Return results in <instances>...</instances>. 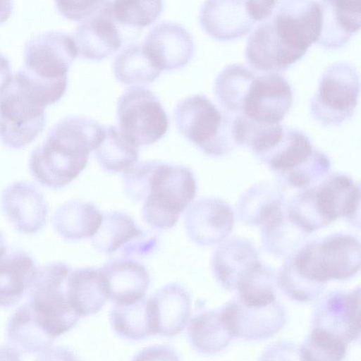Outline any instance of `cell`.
Wrapping results in <instances>:
<instances>
[{
    "label": "cell",
    "instance_id": "cell-1",
    "mask_svg": "<svg viewBox=\"0 0 361 361\" xmlns=\"http://www.w3.org/2000/svg\"><path fill=\"white\" fill-rule=\"evenodd\" d=\"M321 29L318 1L279 0L272 15L248 37L246 61L260 73L285 71L317 42Z\"/></svg>",
    "mask_w": 361,
    "mask_h": 361
},
{
    "label": "cell",
    "instance_id": "cell-2",
    "mask_svg": "<svg viewBox=\"0 0 361 361\" xmlns=\"http://www.w3.org/2000/svg\"><path fill=\"white\" fill-rule=\"evenodd\" d=\"M123 189L133 201L143 200L145 222L159 229L176 225L196 195L197 184L188 166L160 161L135 164L124 171Z\"/></svg>",
    "mask_w": 361,
    "mask_h": 361
},
{
    "label": "cell",
    "instance_id": "cell-3",
    "mask_svg": "<svg viewBox=\"0 0 361 361\" xmlns=\"http://www.w3.org/2000/svg\"><path fill=\"white\" fill-rule=\"evenodd\" d=\"M105 126L82 116H66L49 131L31 153L30 173L41 185L61 189L85 169L90 154L99 145Z\"/></svg>",
    "mask_w": 361,
    "mask_h": 361
},
{
    "label": "cell",
    "instance_id": "cell-4",
    "mask_svg": "<svg viewBox=\"0 0 361 361\" xmlns=\"http://www.w3.org/2000/svg\"><path fill=\"white\" fill-rule=\"evenodd\" d=\"M77 56L71 36L59 31L41 32L26 43L24 67L16 73L31 94L46 107L64 95L68 71Z\"/></svg>",
    "mask_w": 361,
    "mask_h": 361
},
{
    "label": "cell",
    "instance_id": "cell-5",
    "mask_svg": "<svg viewBox=\"0 0 361 361\" xmlns=\"http://www.w3.org/2000/svg\"><path fill=\"white\" fill-rule=\"evenodd\" d=\"M258 160L283 185L300 190L320 183L331 166L329 157L315 148L305 133L287 128L276 145Z\"/></svg>",
    "mask_w": 361,
    "mask_h": 361
},
{
    "label": "cell",
    "instance_id": "cell-6",
    "mask_svg": "<svg viewBox=\"0 0 361 361\" xmlns=\"http://www.w3.org/2000/svg\"><path fill=\"white\" fill-rule=\"evenodd\" d=\"M179 133L207 156L219 158L236 147L233 116L219 109L204 94H194L180 101L174 109Z\"/></svg>",
    "mask_w": 361,
    "mask_h": 361
},
{
    "label": "cell",
    "instance_id": "cell-7",
    "mask_svg": "<svg viewBox=\"0 0 361 361\" xmlns=\"http://www.w3.org/2000/svg\"><path fill=\"white\" fill-rule=\"evenodd\" d=\"M360 240L346 233H336L300 246L288 259L305 279L326 285L331 280H345L360 270Z\"/></svg>",
    "mask_w": 361,
    "mask_h": 361
},
{
    "label": "cell",
    "instance_id": "cell-8",
    "mask_svg": "<svg viewBox=\"0 0 361 361\" xmlns=\"http://www.w3.org/2000/svg\"><path fill=\"white\" fill-rule=\"evenodd\" d=\"M71 271L63 262H51L38 267L27 292L28 303L37 319L54 338L71 330L80 318L68 295Z\"/></svg>",
    "mask_w": 361,
    "mask_h": 361
},
{
    "label": "cell",
    "instance_id": "cell-9",
    "mask_svg": "<svg viewBox=\"0 0 361 361\" xmlns=\"http://www.w3.org/2000/svg\"><path fill=\"white\" fill-rule=\"evenodd\" d=\"M293 100L291 85L283 75L255 71L237 92L230 113L257 123L276 125L289 111Z\"/></svg>",
    "mask_w": 361,
    "mask_h": 361
},
{
    "label": "cell",
    "instance_id": "cell-10",
    "mask_svg": "<svg viewBox=\"0 0 361 361\" xmlns=\"http://www.w3.org/2000/svg\"><path fill=\"white\" fill-rule=\"evenodd\" d=\"M360 77L355 67L336 62L323 72L312 97V117L324 127L339 126L355 114L360 94Z\"/></svg>",
    "mask_w": 361,
    "mask_h": 361
},
{
    "label": "cell",
    "instance_id": "cell-11",
    "mask_svg": "<svg viewBox=\"0 0 361 361\" xmlns=\"http://www.w3.org/2000/svg\"><path fill=\"white\" fill-rule=\"evenodd\" d=\"M45 123L44 106L12 75L0 88L1 142L11 149L24 148L41 133Z\"/></svg>",
    "mask_w": 361,
    "mask_h": 361
},
{
    "label": "cell",
    "instance_id": "cell-12",
    "mask_svg": "<svg viewBox=\"0 0 361 361\" xmlns=\"http://www.w3.org/2000/svg\"><path fill=\"white\" fill-rule=\"evenodd\" d=\"M117 118L120 129L138 147L157 142L169 127L159 99L143 86L131 87L120 96Z\"/></svg>",
    "mask_w": 361,
    "mask_h": 361
},
{
    "label": "cell",
    "instance_id": "cell-13",
    "mask_svg": "<svg viewBox=\"0 0 361 361\" xmlns=\"http://www.w3.org/2000/svg\"><path fill=\"white\" fill-rule=\"evenodd\" d=\"M219 310L233 337L247 341L267 338L279 332L286 322V310L276 300L267 305L255 306L236 298Z\"/></svg>",
    "mask_w": 361,
    "mask_h": 361
},
{
    "label": "cell",
    "instance_id": "cell-14",
    "mask_svg": "<svg viewBox=\"0 0 361 361\" xmlns=\"http://www.w3.org/2000/svg\"><path fill=\"white\" fill-rule=\"evenodd\" d=\"M313 328L320 329L345 341L360 336V288L351 292L334 290L320 298L312 314Z\"/></svg>",
    "mask_w": 361,
    "mask_h": 361
},
{
    "label": "cell",
    "instance_id": "cell-15",
    "mask_svg": "<svg viewBox=\"0 0 361 361\" xmlns=\"http://www.w3.org/2000/svg\"><path fill=\"white\" fill-rule=\"evenodd\" d=\"M310 190L319 212L329 224L343 218L360 227V185L350 176L340 172L332 173Z\"/></svg>",
    "mask_w": 361,
    "mask_h": 361
},
{
    "label": "cell",
    "instance_id": "cell-16",
    "mask_svg": "<svg viewBox=\"0 0 361 361\" xmlns=\"http://www.w3.org/2000/svg\"><path fill=\"white\" fill-rule=\"evenodd\" d=\"M234 221V212L228 203L219 198L204 197L196 200L187 210L185 227L194 243L212 245L229 235Z\"/></svg>",
    "mask_w": 361,
    "mask_h": 361
},
{
    "label": "cell",
    "instance_id": "cell-17",
    "mask_svg": "<svg viewBox=\"0 0 361 361\" xmlns=\"http://www.w3.org/2000/svg\"><path fill=\"white\" fill-rule=\"evenodd\" d=\"M1 202L4 213L18 231L33 234L45 226L48 204L34 183L16 181L8 185L1 192Z\"/></svg>",
    "mask_w": 361,
    "mask_h": 361
},
{
    "label": "cell",
    "instance_id": "cell-18",
    "mask_svg": "<svg viewBox=\"0 0 361 361\" xmlns=\"http://www.w3.org/2000/svg\"><path fill=\"white\" fill-rule=\"evenodd\" d=\"M142 47L161 71H173L185 67L195 51L192 35L181 25L161 22L147 35Z\"/></svg>",
    "mask_w": 361,
    "mask_h": 361
},
{
    "label": "cell",
    "instance_id": "cell-19",
    "mask_svg": "<svg viewBox=\"0 0 361 361\" xmlns=\"http://www.w3.org/2000/svg\"><path fill=\"white\" fill-rule=\"evenodd\" d=\"M199 22L209 37L221 42L247 35L255 24L246 11L245 0H205Z\"/></svg>",
    "mask_w": 361,
    "mask_h": 361
},
{
    "label": "cell",
    "instance_id": "cell-20",
    "mask_svg": "<svg viewBox=\"0 0 361 361\" xmlns=\"http://www.w3.org/2000/svg\"><path fill=\"white\" fill-rule=\"evenodd\" d=\"M106 298L115 303H128L145 298L149 274L140 262L129 259L111 260L99 269Z\"/></svg>",
    "mask_w": 361,
    "mask_h": 361
},
{
    "label": "cell",
    "instance_id": "cell-21",
    "mask_svg": "<svg viewBox=\"0 0 361 361\" xmlns=\"http://www.w3.org/2000/svg\"><path fill=\"white\" fill-rule=\"evenodd\" d=\"M322 29L317 42L327 50L343 47L360 29V0H318Z\"/></svg>",
    "mask_w": 361,
    "mask_h": 361
},
{
    "label": "cell",
    "instance_id": "cell-22",
    "mask_svg": "<svg viewBox=\"0 0 361 361\" xmlns=\"http://www.w3.org/2000/svg\"><path fill=\"white\" fill-rule=\"evenodd\" d=\"M78 56L92 61H102L116 52L122 39L114 21L102 9L83 20L72 36Z\"/></svg>",
    "mask_w": 361,
    "mask_h": 361
},
{
    "label": "cell",
    "instance_id": "cell-23",
    "mask_svg": "<svg viewBox=\"0 0 361 361\" xmlns=\"http://www.w3.org/2000/svg\"><path fill=\"white\" fill-rule=\"evenodd\" d=\"M157 334L172 336L187 325L191 312V298L180 284L169 283L149 298Z\"/></svg>",
    "mask_w": 361,
    "mask_h": 361
},
{
    "label": "cell",
    "instance_id": "cell-24",
    "mask_svg": "<svg viewBox=\"0 0 361 361\" xmlns=\"http://www.w3.org/2000/svg\"><path fill=\"white\" fill-rule=\"evenodd\" d=\"M32 257L20 248L0 250V307L16 305L27 292L37 270Z\"/></svg>",
    "mask_w": 361,
    "mask_h": 361
},
{
    "label": "cell",
    "instance_id": "cell-25",
    "mask_svg": "<svg viewBox=\"0 0 361 361\" xmlns=\"http://www.w3.org/2000/svg\"><path fill=\"white\" fill-rule=\"evenodd\" d=\"M259 262L258 252L251 243L234 238L217 247L212 267L218 282L226 289L233 290L243 276Z\"/></svg>",
    "mask_w": 361,
    "mask_h": 361
},
{
    "label": "cell",
    "instance_id": "cell-26",
    "mask_svg": "<svg viewBox=\"0 0 361 361\" xmlns=\"http://www.w3.org/2000/svg\"><path fill=\"white\" fill-rule=\"evenodd\" d=\"M6 338L9 346L18 354L44 353L54 339L42 326L28 302L20 306L10 317Z\"/></svg>",
    "mask_w": 361,
    "mask_h": 361
},
{
    "label": "cell",
    "instance_id": "cell-27",
    "mask_svg": "<svg viewBox=\"0 0 361 361\" xmlns=\"http://www.w3.org/2000/svg\"><path fill=\"white\" fill-rule=\"evenodd\" d=\"M102 219L103 214L94 203L71 200L57 208L52 222L61 237L78 240L92 237L99 229Z\"/></svg>",
    "mask_w": 361,
    "mask_h": 361
},
{
    "label": "cell",
    "instance_id": "cell-28",
    "mask_svg": "<svg viewBox=\"0 0 361 361\" xmlns=\"http://www.w3.org/2000/svg\"><path fill=\"white\" fill-rule=\"evenodd\" d=\"M286 207L283 188L266 181L252 185L241 195L238 202V212L245 224L262 226Z\"/></svg>",
    "mask_w": 361,
    "mask_h": 361
},
{
    "label": "cell",
    "instance_id": "cell-29",
    "mask_svg": "<svg viewBox=\"0 0 361 361\" xmlns=\"http://www.w3.org/2000/svg\"><path fill=\"white\" fill-rule=\"evenodd\" d=\"M68 295L72 307L80 317L98 312L107 298L99 269L86 267L72 270L68 280Z\"/></svg>",
    "mask_w": 361,
    "mask_h": 361
},
{
    "label": "cell",
    "instance_id": "cell-30",
    "mask_svg": "<svg viewBox=\"0 0 361 361\" xmlns=\"http://www.w3.org/2000/svg\"><path fill=\"white\" fill-rule=\"evenodd\" d=\"M188 336L192 348L202 354H214L226 348L233 336L220 310L197 314L189 322Z\"/></svg>",
    "mask_w": 361,
    "mask_h": 361
},
{
    "label": "cell",
    "instance_id": "cell-31",
    "mask_svg": "<svg viewBox=\"0 0 361 361\" xmlns=\"http://www.w3.org/2000/svg\"><path fill=\"white\" fill-rule=\"evenodd\" d=\"M111 324L121 337L133 341L157 334L149 299L115 303L110 314Z\"/></svg>",
    "mask_w": 361,
    "mask_h": 361
},
{
    "label": "cell",
    "instance_id": "cell-32",
    "mask_svg": "<svg viewBox=\"0 0 361 361\" xmlns=\"http://www.w3.org/2000/svg\"><path fill=\"white\" fill-rule=\"evenodd\" d=\"M94 152L101 168L111 173L127 171L139 158V147L117 126L105 127L104 137Z\"/></svg>",
    "mask_w": 361,
    "mask_h": 361
},
{
    "label": "cell",
    "instance_id": "cell-33",
    "mask_svg": "<svg viewBox=\"0 0 361 361\" xmlns=\"http://www.w3.org/2000/svg\"><path fill=\"white\" fill-rule=\"evenodd\" d=\"M309 235L288 216L286 208L262 225V241L272 255H290L297 250Z\"/></svg>",
    "mask_w": 361,
    "mask_h": 361
},
{
    "label": "cell",
    "instance_id": "cell-34",
    "mask_svg": "<svg viewBox=\"0 0 361 361\" xmlns=\"http://www.w3.org/2000/svg\"><path fill=\"white\" fill-rule=\"evenodd\" d=\"M112 68L118 82L137 86L152 84L161 73L139 44L124 48L115 57Z\"/></svg>",
    "mask_w": 361,
    "mask_h": 361
},
{
    "label": "cell",
    "instance_id": "cell-35",
    "mask_svg": "<svg viewBox=\"0 0 361 361\" xmlns=\"http://www.w3.org/2000/svg\"><path fill=\"white\" fill-rule=\"evenodd\" d=\"M143 234L130 216L121 212H111L103 215L101 225L92 238L97 250L111 254Z\"/></svg>",
    "mask_w": 361,
    "mask_h": 361
},
{
    "label": "cell",
    "instance_id": "cell-36",
    "mask_svg": "<svg viewBox=\"0 0 361 361\" xmlns=\"http://www.w3.org/2000/svg\"><path fill=\"white\" fill-rule=\"evenodd\" d=\"M104 11L120 25L143 28L151 25L164 10V0H111Z\"/></svg>",
    "mask_w": 361,
    "mask_h": 361
},
{
    "label": "cell",
    "instance_id": "cell-37",
    "mask_svg": "<svg viewBox=\"0 0 361 361\" xmlns=\"http://www.w3.org/2000/svg\"><path fill=\"white\" fill-rule=\"evenodd\" d=\"M274 281L273 271L259 261L240 279L238 298L248 305H269L276 300Z\"/></svg>",
    "mask_w": 361,
    "mask_h": 361
},
{
    "label": "cell",
    "instance_id": "cell-38",
    "mask_svg": "<svg viewBox=\"0 0 361 361\" xmlns=\"http://www.w3.org/2000/svg\"><path fill=\"white\" fill-rule=\"evenodd\" d=\"M348 343L343 339L317 328L304 340L299 348L302 360H341L347 352Z\"/></svg>",
    "mask_w": 361,
    "mask_h": 361
},
{
    "label": "cell",
    "instance_id": "cell-39",
    "mask_svg": "<svg viewBox=\"0 0 361 361\" xmlns=\"http://www.w3.org/2000/svg\"><path fill=\"white\" fill-rule=\"evenodd\" d=\"M107 0H54L59 13L66 19L83 21L97 13L107 3Z\"/></svg>",
    "mask_w": 361,
    "mask_h": 361
},
{
    "label": "cell",
    "instance_id": "cell-40",
    "mask_svg": "<svg viewBox=\"0 0 361 361\" xmlns=\"http://www.w3.org/2000/svg\"><path fill=\"white\" fill-rule=\"evenodd\" d=\"M279 0H245V7L250 18L254 20L262 21L273 13Z\"/></svg>",
    "mask_w": 361,
    "mask_h": 361
},
{
    "label": "cell",
    "instance_id": "cell-41",
    "mask_svg": "<svg viewBox=\"0 0 361 361\" xmlns=\"http://www.w3.org/2000/svg\"><path fill=\"white\" fill-rule=\"evenodd\" d=\"M11 69L8 59L0 53V88L11 78Z\"/></svg>",
    "mask_w": 361,
    "mask_h": 361
},
{
    "label": "cell",
    "instance_id": "cell-42",
    "mask_svg": "<svg viewBox=\"0 0 361 361\" xmlns=\"http://www.w3.org/2000/svg\"><path fill=\"white\" fill-rule=\"evenodd\" d=\"M13 11L11 0H0V25L6 22Z\"/></svg>",
    "mask_w": 361,
    "mask_h": 361
},
{
    "label": "cell",
    "instance_id": "cell-43",
    "mask_svg": "<svg viewBox=\"0 0 361 361\" xmlns=\"http://www.w3.org/2000/svg\"><path fill=\"white\" fill-rule=\"evenodd\" d=\"M4 247H5V245H4V236H3L2 233L0 232V250H1Z\"/></svg>",
    "mask_w": 361,
    "mask_h": 361
}]
</instances>
